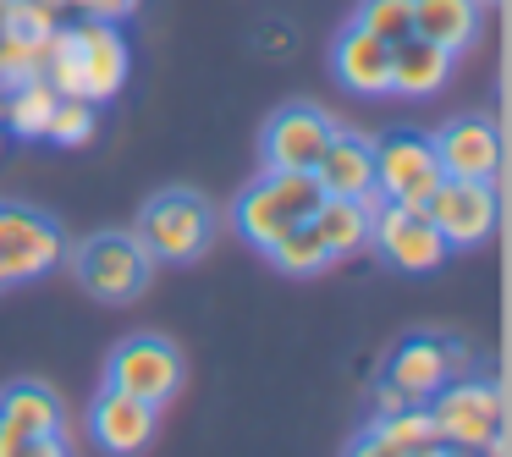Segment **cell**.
<instances>
[{
	"label": "cell",
	"mask_w": 512,
	"mask_h": 457,
	"mask_svg": "<svg viewBox=\"0 0 512 457\" xmlns=\"http://www.w3.org/2000/svg\"><path fill=\"white\" fill-rule=\"evenodd\" d=\"M39 78L61 94V100H89L105 105L127 89L133 78V45H127L122 23H94V17H78V23H61L45 45V67Z\"/></svg>",
	"instance_id": "6da1fadb"
},
{
	"label": "cell",
	"mask_w": 512,
	"mask_h": 457,
	"mask_svg": "<svg viewBox=\"0 0 512 457\" xmlns=\"http://www.w3.org/2000/svg\"><path fill=\"white\" fill-rule=\"evenodd\" d=\"M320 182L314 171H265L259 182H248L232 204V226L248 248H276L292 226H303L314 210H320Z\"/></svg>",
	"instance_id": "7a4b0ae2"
},
{
	"label": "cell",
	"mask_w": 512,
	"mask_h": 457,
	"mask_svg": "<svg viewBox=\"0 0 512 457\" xmlns=\"http://www.w3.org/2000/svg\"><path fill=\"white\" fill-rule=\"evenodd\" d=\"M133 237L149 248L155 265H193L215 243V210L193 188H160L144 199V210L133 221Z\"/></svg>",
	"instance_id": "3957f363"
},
{
	"label": "cell",
	"mask_w": 512,
	"mask_h": 457,
	"mask_svg": "<svg viewBox=\"0 0 512 457\" xmlns=\"http://www.w3.org/2000/svg\"><path fill=\"white\" fill-rule=\"evenodd\" d=\"M67 254H72L78 287L100 303H133L149 287V276H155V259L133 237V226L127 232H89L83 243H67Z\"/></svg>",
	"instance_id": "277c9868"
},
{
	"label": "cell",
	"mask_w": 512,
	"mask_h": 457,
	"mask_svg": "<svg viewBox=\"0 0 512 457\" xmlns=\"http://www.w3.org/2000/svg\"><path fill=\"white\" fill-rule=\"evenodd\" d=\"M424 408H430L435 441L457 446V452L496 446L501 430H507V402H501V386H496V380H474V369L457 375V380H446Z\"/></svg>",
	"instance_id": "5b68a950"
},
{
	"label": "cell",
	"mask_w": 512,
	"mask_h": 457,
	"mask_svg": "<svg viewBox=\"0 0 512 457\" xmlns=\"http://www.w3.org/2000/svg\"><path fill=\"white\" fill-rule=\"evenodd\" d=\"M67 259V232L50 210L23 199H0V292L28 287Z\"/></svg>",
	"instance_id": "8992f818"
},
{
	"label": "cell",
	"mask_w": 512,
	"mask_h": 457,
	"mask_svg": "<svg viewBox=\"0 0 512 457\" xmlns=\"http://www.w3.org/2000/svg\"><path fill=\"white\" fill-rule=\"evenodd\" d=\"M468 369H474V358H468V347L457 342V336L413 331V336H402V342L391 347L380 380H386L391 391H402L408 402H430L435 391L446 386V380L468 375Z\"/></svg>",
	"instance_id": "52a82bcc"
},
{
	"label": "cell",
	"mask_w": 512,
	"mask_h": 457,
	"mask_svg": "<svg viewBox=\"0 0 512 457\" xmlns=\"http://www.w3.org/2000/svg\"><path fill=\"white\" fill-rule=\"evenodd\" d=\"M369 248H375L391 270H408V276H430V270H441V259L452 254L419 204H386V199H375Z\"/></svg>",
	"instance_id": "ba28073f"
},
{
	"label": "cell",
	"mask_w": 512,
	"mask_h": 457,
	"mask_svg": "<svg viewBox=\"0 0 512 457\" xmlns=\"http://www.w3.org/2000/svg\"><path fill=\"white\" fill-rule=\"evenodd\" d=\"M419 210L430 215V226L441 232L446 248H479L501 221L496 182H468V177H441Z\"/></svg>",
	"instance_id": "9c48e42d"
},
{
	"label": "cell",
	"mask_w": 512,
	"mask_h": 457,
	"mask_svg": "<svg viewBox=\"0 0 512 457\" xmlns=\"http://www.w3.org/2000/svg\"><path fill=\"white\" fill-rule=\"evenodd\" d=\"M105 386L116 391H133V397L144 402H171L182 391V353L177 342H166V336H127V342H116L111 364H105Z\"/></svg>",
	"instance_id": "30bf717a"
},
{
	"label": "cell",
	"mask_w": 512,
	"mask_h": 457,
	"mask_svg": "<svg viewBox=\"0 0 512 457\" xmlns=\"http://www.w3.org/2000/svg\"><path fill=\"white\" fill-rule=\"evenodd\" d=\"M441 182V160H435L424 133H386L375 144V199L386 204H424Z\"/></svg>",
	"instance_id": "8fae6325"
},
{
	"label": "cell",
	"mask_w": 512,
	"mask_h": 457,
	"mask_svg": "<svg viewBox=\"0 0 512 457\" xmlns=\"http://www.w3.org/2000/svg\"><path fill=\"white\" fill-rule=\"evenodd\" d=\"M336 122L309 100H292L281 105L276 116L265 122L259 133V155H265V171H314V160L325 155Z\"/></svg>",
	"instance_id": "7c38bea8"
},
{
	"label": "cell",
	"mask_w": 512,
	"mask_h": 457,
	"mask_svg": "<svg viewBox=\"0 0 512 457\" xmlns=\"http://www.w3.org/2000/svg\"><path fill=\"white\" fill-rule=\"evenodd\" d=\"M430 149L441 160V177L496 182L501 171V133L490 116H452L441 133H430Z\"/></svg>",
	"instance_id": "4fadbf2b"
},
{
	"label": "cell",
	"mask_w": 512,
	"mask_h": 457,
	"mask_svg": "<svg viewBox=\"0 0 512 457\" xmlns=\"http://www.w3.org/2000/svg\"><path fill=\"white\" fill-rule=\"evenodd\" d=\"M155 424H160V408L144 397H133V391L105 386L100 397L89 402V435H94V446H105L111 457H138L155 441Z\"/></svg>",
	"instance_id": "5bb4252c"
},
{
	"label": "cell",
	"mask_w": 512,
	"mask_h": 457,
	"mask_svg": "<svg viewBox=\"0 0 512 457\" xmlns=\"http://www.w3.org/2000/svg\"><path fill=\"white\" fill-rule=\"evenodd\" d=\"M331 72L347 94H391V45L369 28L347 23L331 39Z\"/></svg>",
	"instance_id": "9a60e30c"
},
{
	"label": "cell",
	"mask_w": 512,
	"mask_h": 457,
	"mask_svg": "<svg viewBox=\"0 0 512 457\" xmlns=\"http://www.w3.org/2000/svg\"><path fill=\"white\" fill-rule=\"evenodd\" d=\"M314 182L325 199H375V144L336 127L325 155L314 160Z\"/></svg>",
	"instance_id": "2e32d148"
},
{
	"label": "cell",
	"mask_w": 512,
	"mask_h": 457,
	"mask_svg": "<svg viewBox=\"0 0 512 457\" xmlns=\"http://www.w3.org/2000/svg\"><path fill=\"white\" fill-rule=\"evenodd\" d=\"M452 67H457L452 50L408 34L391 45V94H402V100H435L452 83Z\"/></svg>",
	"instance_id": "e0dca14e"
},
{
	"label": "cell",
	"mask_w": 512,
	"mask_h": 457,
	"mask_svg": "<svg viewBox=\"0 0 512 457\" xmlns=\"http://www.w3.org/2000/svg\"><path fill=\"white\" fill-rule=\"evenodd\" d=\"M479 17H485V0H413V34L452 50V56L474 50Z\"/></svg>",
	"instance_id": "ac0fdd59"
},
{
	"label": "cell",
	"mask_w": 512,
	"mask_h": 457,
	"mask_svg": "<svg viewBox=\"0 0 512 457\" xmlns=\"http://www.w3.org/2000/svg\"><path fill=\"white\" fill-rule=\"evenodd\" d=\"M67 424V408L61 397L45 386V380H12L0 391V430L12 435H56Z\"/></svg>",
	"instance_id": "d6986e66"
},
{
	"label": "cell",
	"mask_w": 512,
	"mask_h": 457,
	"mask_svg": "<svg viewBox=\"0 0 512 457\" xmlns=\"http://www.w3.org/2000/svg\"><path fill=\"white\" fill-rule=\"evenodd\" d=\"M369 221H375V199H320L309 226L320 232L331 259H353L369 248Z\"/></svg>",
	"instance_id": "ffe728a7"
},
{
	"label": "cell",
	"mask_w": 512,
	"mask_h": 457,
	"mask_svg": "<svg viewBox=\"0 0 512 457\" xmlns=\"http://www.w3.org/2000/svg\"><path fill=\"white\" fill-rule=\"evenodd\" d=\"M56 100H61V94L50 89L45 78H28V83H17V89L6 94L0 122H6V133H12V138H45V122H50V111H56Z\"/></svg>",
	"instance_id": "44dd1931"
},
{
	"label": "cell",
	"mask_w": 512,
	"mask_h": 457,
	"mask_svg": "<svg viewBox=\"0 0 512 457\" xmlns=\"http://www.w3.org/2000/svg\"><path fill=\"white\" fill-rule=\"evenodd\" d=\"M369 430H375L380 441L402 446L408 457H419L424 446H435V424H430V408H424V402H408V408L375 413V419H369Z\"/></svg>",
	"instance_id": "7402d4cb"
},
{
	"label": "cell",
	"mask_w": 512,
	"mask_h": 457,
	"mask_svg": "<svg viewBox=\"0 0 512 457\" xmlns=\"http://www.w3.org/2000/svg\"><path fill=\"white\" fill-rule=\"evenodd\" d=\"M265 259H270L276 270H287V276H320V270L331 265V254H325L320 232H314L309 221H303V226H292V232L281 237L276 248H265Z\"/></svg>",
	"instance_id": "603a6c76"
},
{
	"label": "cell",
	"mask_w": 512,
	"mask_h": 457,
	"mask_svg": "<svg viewBox=\"0 0 512 457\" xmlns=\"http://www.w3.org/2000/svg\"><path fill=\"white\" fill-rule=\"evenodd\" d=\"M94 133H100V105H89V100H56V111H50V122H45V144L83 149Z\"/></svg>",
	"instance_id": "cb8c5ba5"
},
{
	"label": "cell",
	"mask_w": 512,
	"mask_h": 457,
	"mask_svg": "<svg viewBox=\"0 0 512 457\" xmlns=\"http://www.w3.org/2000/svg\"><path fill=\"white\" fill-rule=\"evenodd\" d=\"M353 23L369 28L375 39H386V45H397V39L413 34V0H358Z\"/></svg>",
	"instance_id": "d4e9b609"
},
{
	"label": "cell",
	"mask_w": 512,
	"mask_h": 457,
	"mask_svg": "<svg viewBox=\"0 0 512 457\" xmlns=\"http://www.w3.org/2000/svg\"><path fill=\"white\" fill-rule=\"evenodd\" d=\"M0 457H72L67 441L56 435H12V430H0Z\"/></svg>",
	"instance_id": "484cf974"
},
{
	"label": "cell",
	"mask_w": 512,
	"mask_h": 457,
	"mask_svg": "<svg viewBox=\"0 0 512 457\" xmlns=\"http://www.w3.org/2000/svg\"><path fill=\"white\" fill-rule=\"evenodd\" d=\"M67 6L78 17H94V23H127L144 0H67Z\"/></svg>",
	"instance_id": "4316f807"
},
{
	"label": "cell",
	"mask_w": 512,
	"mask_h": 457,
	"mask_svg": "<svg viewBox=\"0 0 512 457\" xmlns=\"http://www.w3.org/2000/svg\"><path fill=\"white\" fill-rule=\"evenodd\" d=\"M342 457H408L402 446H391V441H380L375 430H364V435H353V446H347Z\"/></svg>",
	"instance_id": "83f0119b"
},
{
	"label": "cell",
	"mask_w": 512,
	"mask_h": 457,
	"mask_svg": "<svg viewBox=\"0 0 512 457\" xmlns=\"http://www.w3.org/2000/svg\"><path fill=\"white\" fill-rule=\"evenodd\" d=\"M259 45H265V56H287V45H292V28H281V23L259 28Z\"/></svg>",
	"instance_id": "f1b7e54d"
},
{
	"label": "cell",
	"mask_w": 512,
	"mask_h": 457,
	"mask_svg": "<svg viewBox=\"0 0 512 457\" xmlns=\"http://www.w3.org/2000/svg\"><path fill=\"white\" fill-rule=\"evenodd\" d=\"M419 457H468V452H457V446H441V441H435V446H424Z\"/></svg>",
	"instance_id": "f546056e"
},
{
	"label": "cell",
	"mask_w": 512,
	"mask_h": 457,
	"mask_svg": "<svg viewBox=\"0 0 512 457\" xmlns=\"http://www.w3.org/2000/svg\"><path fill=\"white\" fill-rule=\"evenodd\" d=\"M45 6H67V0H45Z\"/></svg>",
	"instance_id": "4dcf8cb0"
},
{
	"label": "cell",
	"mask_w": 512,
	"mask_h": 457,
	"mask_svg": "<svg viewBox=\"0 0 512 457\" xmlns=\"http://www.w3.org/2000/svg\"><path fill=\"white\" fill-rule=\"evenodd\" d=\"M485 6H496V0H485Z\"/></svg>",
	"instance_id": "1f68e13d"
}]
</instances>
